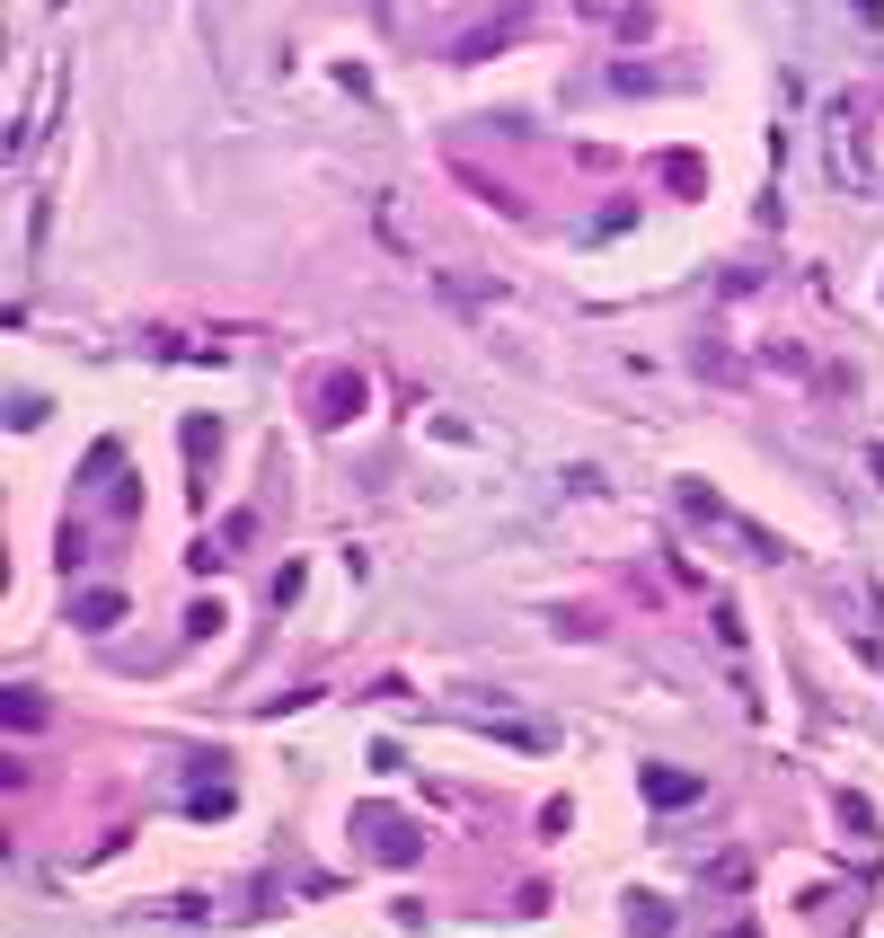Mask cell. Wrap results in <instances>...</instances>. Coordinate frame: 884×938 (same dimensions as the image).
I'll return each mask as SVG.
<instances>
[]
</instances>
